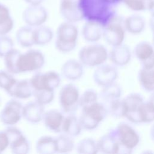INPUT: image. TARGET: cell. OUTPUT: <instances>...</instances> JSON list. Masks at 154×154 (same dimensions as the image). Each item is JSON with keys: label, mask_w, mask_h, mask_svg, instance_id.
Segmentation results:
<instances>
[{"label": "cell", "mask_w": 154, "mask_h": 154, "mask_svg": "<svg viewBox=\"0 0 154 154\" xmlns=\"http://www.w3.org/2000/svg\"><path fill=\"white\" fill-rule=\"evenodd\" d=\"M84 19L94 21L103 26L115 16L112 5L104 0H79Z\"/></svg>", "instance_id": "1"}, {"label": "cell", "mask_w": 154, "mask_h": 154, "mask_svg": "<svg viewBox=\"0 0 154 154\" xmlns=\"http://www.w3.org/2000/svg\"><path fill=\"white\" fill-rule=\"evenodd\" d=\"M78 29L74 23L65 21L58 27L55 42V48L60 52L68 53L76 46Z\"/></svg>", "instance_id": "2"}, {"label": "cell", "mask_w": 154, "mask_h": 154, "mask_svg": "<svg viewBox=\"0 0 154 154\" xmlns=\"http://www.w3.org/2000/svg\"><path fill=\"white\" fill-rule=\"evenodd\" d=\"M79 117L83 129L91 131L95 129L107 116L108 111L101 102H96L81 108Z\"/></svg>", "instance_id": "3"}, {"label": "cell", "mask_w": 154, "mask_h": 154, "mask_svg": "<svg viewBox=\"0 0 154 154\" xmlns=\"http://www.w3.org/2000/svg\"><path fill=\"white\" fill-rule=\"evenodd\" d=\"M78 58L84 66L96 67L105 63L109 58V52L103 45L92 43L80 49Z\"/></svg>", "instance_id": "4"}, {"label": "cell", "mask_w": 154, "mask_h": 154, "mask_svg": "<svg viewBox=\"0 0 154 154\" xmlns=\"http://www.w3.org/2000/svg\"><path fill=\"white\" fill-rule=\"evenodd\" d=\"M112 131L120 146V150H123L125 153H131L140 143L138 133L129 123L121 122Z\"/></svg>", "instance_id": "5"}, {"label": "cell", "mask_w": 154, "mask_h": 154, "mask_svg": "<svg viewBox=\"0 0 154 154\" xmlns=\"http://www.w3.org/2000/svg\"><path fill=\"white\" fill-rule=\"evenodd\" d=\"M45 63V57L39 50L29 49L20 53L17 62L18 73L37 72L42 69Z\"/></svg>", "instance_id": "6"}, {"label": "cell", "mask_w": 154, "mask_h": 154, "mask_svg": "<svg viewBox=\"0 0 154 154\" xmlns=\"http://www.w3.org/2000/svg\"><path fill=\"white\" fill-rule=\"evenodd\" d=\"M126 31L124 19L115 16L104 26L103 37L108 45L116 46L123 43Z\"/></svg>", "instance_id": "7"}, {"label": "cell", "mask_w": 154, "mask_h": 154, "mask_svg": "<svg viewBox=\"0 0 154 154\" xmlns=\"http://www.w3.org/2000/svg\"><path fill=\"white\" fill-rule=\"evenodd\" d=\"M80 93L78 88L72 83L63 86L58 95L60 106L63 112L73 114L79 106Z\"/></svg>", "instance_id": "8"}, {"label": "cell", "mask_w": 154, "mask_h": 154, "mask_svg": "<svg viewBox=\"0 0 154 154\" xmlns=\"http://www.w3.org/2000/svg\"><path fill=\"white\" fill-rule=\"evenodd\" d=\"M29 80L33 91L40 90L54 91L61 83L60 75L54 70L37 72Z\"/></svg>", "instance_id": "9"}, {"label": "cell", "mask_w": 154, "mask_h": 154, "mask_svg": "<svg viewBox=\"0 0 154 154\" xmlns=\"http://www.w3.org/2000/svg\"><path fill=\"white\" fill-rule=\"evenodd\" d=\"M23 105L16 99L8 100L0 112V121L4 125L14 126L23 117Z\"/></svg>", "instance_id": "10"}, {"label": "cell", "mask_w": 154, "mask_h": 154, "mask_svg": "<svg viewBox=\"0 0 154 154\" xmlns=\"http://www.w3.org/2000/svg\"><path fill=\"white\" fill-rule=\"evenodd\" d=\"M5 131L9 138V148L12 153L26 154L29 152V142L19 129L14 126H8Z\"/></svg>", "instance_id": "11"}, {"label": "cell", "mask_w": 154, "mask_h": 154, "mask_svg": "<svg viewBox=\"0 0 154 154\" xmlns=\"http://www.w3.org/2000/svg\"><path fill=\"white\" fill-rule=\"evenodd\" d=\"M122 100L125 108L124 117L131 123L135 124L140 123L138 109L144 101L143 96L137 93H131L122 99Z\"/></svg>", "instance_id": "12"}, {"label": "cell", "mask_w": 154, "mask_h": 154, "mask_svg": "<svg viewBox=\"0 0 154 154\" xmlns=\"http://www.w3.org/2000/svg\"><path fill=\"white\" fill-rule=\"evenodd\" d=\"M118 75L116 66L104 63L96 67L93 73V79L97 85L103 88L115 82Z\"/></svg>", "instance_id": "13"}, {"label": "cell", "mask_w": 154, "mask_h": 154, "mask_svg": "<svg viewBox=\"0 0 154 154\" xmlns=\"http://www.w3.org/2000/svg\"><path fill=\"white\" fill-rule=\"evenodd\" d=\"M48 13L45 8L40 5H29L22 13V19L26 25L36 28L43 25L47 20Z\"/></svg>", "instance_id": "14"}, {"label": "cell", "mask_w": 154, "mask_h": 154, "mask_svg": "<svg viewBox=\"0 0 154 154\" xmlns=\"http://www.w3.org/2000/svg\"><path fill=\"white\" fill-rule=\"evenodd\" d=\"M60 13L67 22L75 23L84 19L79 0H60Z\"/></svg>", "instance_id": "15"}, {"label": "cell", "mask_w": 154, "mask_h": 154, "mask_svg": "<svg viewBox=\"0 0 154 154\" xmlns=\"http://www.w3.org/2000/svg\"><path fill=\"white\" fill-rule=\"evenodd\" d=\"M134 54L143 67H154V47L150 43L146 41L138 43L134 47Z\"/></svg>", "instance_id": "16"}, {"label": "cell", "mask_w": 154, "mask_h": 154, "mask_svg": "<svg viewBox=\"0 0 154 154\" xmlns=\"http://www.w3.org/2000/svg\"><path fill=\"white\" fill-rule=\"evenodd\" d=\"M65 116L57 109H50L45 111L43 122L45 127L54 133L62 132V126Z\"/></svg>", "instance_id": "17"}, {"label": "cell", "mask_w": 154, "mask_h": 154, "mask_svg": "<svg viewBox=\"0 0 154 154\" xmlns=\"http://www.w3.org/2000/svg\"><path fill=\"white\" fill-rule=\"evenodd\" d=\"M44 105L37 101L27 103L23 108V118L31 123H38L43 120L45 114Z\"/></svg>", "instance_id": "18"}, {"label": "cell", "mask_w": 154, "mask_h": 154, "mask_svg": "<svg viewBox=\"0 0 154 154\" xmlns=\"http://www.w3.org/2000/svg\"><path fill=\"white\" fill-rule=\"evenodd\" d=\"M109 58L114 66H124L131 61V50L127 45L123 43L112 46L109 52Z\"/></svg>", "instance_id": "19"}, {"label": "cell", "mask_w": 154, "mask_h": 154, "mask_svg": "<svg viewBox=\"0 0 154 154\" xmlns=\"http://www.w3.org/2000/svg\"><path fill=\"white\" fill-rule=\"evenodd\" d=\"M62 76L72 81L80 79L84 73V65L79 60L70 59L66 61L61 66Z\"/></svg>", "instance_id": "20"}, {"label": "cell", "mask_w": 154, "mask_h": 154, "mask_svg": "<svg viewBox=\"0 0 154 154\" xmlns=\"http://www.w3.org/2000/svg\"><path fill=\"white\" fill-rule=\"evenodd\" d=\"M99 152L106 154H115L120 152V146L112 129L102 135L97 141Z\"/></svg>", "instance_id": "21"}, {"label": "cell", "mask_w": 154, "mask_h": 154, "mask_svg": "<svg viewBox=\"0 0 154 154\" xmlns=\"http://www.w3.org/2000/svg\"><path fill=\"white\" fill-rule=\"evenodd\" d=\"M104 26L94 21H87L83 25L81 33L83 38L90 43H96L102 37Z\"/></svg>", "instance_id": "22"}, {"label": "cell", "mask_w": 154, "mask_h": 154, "mask_svg": "<svg viewBox=\"0 0 154 154\" xmlns=\"http://www.w3.org/2000/svg\"><path fill=\"white\" fill-rule=\"evenodd\" d=\"M32 88L29 80H17L7 94L16 99H26L32 96Z\"/></svg>", "instance_id": "23"}, {"label": "cell", "mask_w": 154, "mask_h": 154, "mask_svg": "<svg viewBox=\"0 0 154 154\" xmlns=\"http://www.w3.org/2000/svg\"><path fill=\"white\" fill-rule=\"evenodd\" d=\"M82 129H83L79 122V119L74 113L68 114L65 116L62 126L63 133L72 137H75L81 134Z\"/></svg>", "instance_id": "24"}, {"label": "cell", "mask_w": 154, "mask_h": 154, "mask_svg": "<svg viewBox=\"0 0 154 154\" xmlns=\"http://www.w3.org/2000/svg\"><path fill=\"white\" fill-rule=\"evenodd\" d=\"M138 79L143 90L150 93L154 91V67H141L138 72Z\"/></svg>", "instance_id": "25"}, {"label": "cell", "mask_w": 154, "mask_h": 154, "mask_svg": "<svg viewBox=\"0 0 154 154\" xmlns=\"http://www.w3.org/2000/svg\"><path fill=\"white\" fill-rule=\"evenodd\" d=\"M145 20L143 17L138 14H132L124 19L126 31L132 34L141 33L145 28Z\"/></svg>", "instance_id": "26"}, {"label": "cell", "mask_w": 154, "mask_h": 154, "mask_svg": "<svg viewBox=\"0 0 154 154\" xmlns=\"http://www.w3.org/2000/svg\"><path fill=\"white\" fill-rule=\"evenodd\" d=\"M17 43L23 48H30L34 45V28L26 25L18 29L16 33Z\"/></svg>", "instance_id": "27"}, {"label": "cell", "mask_w": 154, "mask_h": 154, "mask_svg": "<svg viewBox=\"0 0 154 154\" xmlns=\"http://www.w3.org/2000/svg\"><path fill=\"white\" fill-rule=\"evenodd\" d=\"M37 153L41 154H54L57 153L55 138L49 135L40 137L35 144Z\"/></svg>", "instance_id": "28"}, {"label": "cell", "mask_w": 154, "mask_h": 154, "mask_svg": "<svg viewBox=\"0 0 154 154\" xmlns=\"http://www.w3.org/2000/svg\"><path fill=\"white\" fill-rule=\"evenodd\" d=\"M14 27V20L8 8L0 2V35H7Z\"/></svg>", "instance_id": "29"}, {"label": "cell", "mask_w": 154, "mask_h": 154, "mask_svg": "<svg viewBox=\"0 0 154 154\" xmlns=\"http://www.w3.org/2000/svg\"><path fill=\"white\" fill-rule=\"evenodd\" d=\"M54 37L52 30L45 25L34 28V45L44 46L49 43Z\"/></svg>", "instance_id": "30"}, {"label": "cell", "mask_w": 154, "mask_h": 154, "mask_svg": "<svg viewBox=\"0 0 154 154\" xmlns=\"http://www.w3.org/2000/svg\"><path fill=\"white\" fill-rule=\"evenodd\" d=\"M122 96V88L116 82L102 88L99 94V97L101 99L102 103L105 104L110 101L120 99Z\"/></svg>", "instance_id": "31"}, {"label": "cell", "mask_w": 154, "mask_h": 154, "mask_svg": "<svg viewBox=\"0 0 154 154\" xmlns=\"http://www.w3.org/2000/svg\"><path fill=\"white\" fill-rule=\"evenodd\" d=\"M57 153H66L73 150L75 147V143L73 137L64 133L55 138Z\"/></svg>", "instance_id": "32"}, {"label": "cell", "mask_w": 154, "mask_h": 154, "mask_svg": "<svg viewBox=\"0 0 154 154\" xmlns=\"http://www.w3.org/2000/svg\"><path fill=\"white\" fill-rule=\"evenodd\" d=\"M140 123H149L154 122V106L148 100L144 101L138 109Z\"/></svg>", "instance_id": "33"}, {"label": "cell", "mask_w": 154, "mask_h": 154, "mask_svg": "<svg viewBox=\"0 0 154 154\" xmlns=\"http://www.w3.org/2000/svg\"><path fill=\"white\" fill-rule=\"evenodd\" d=\"M76 150L79 153L96 154L99 152L97 141L91 138H84L78 142Z\"/></svg>", "instance_id": "34"}, {"label": "cell", "mask_w": 154, "mask_h": 154, "mask_svg": "<svg viewBox=\"0 0 154 154\" xmlns=\"http://www.w3.org/2000/svg\"><path fill=\"white\" fill-rule=\"evenodd\" d=\"M21 52L16 49H12L4 57V62L6 70L12 74H18L17 62Z\"/></svg>", "instance_id": "35"}, {"label": "cell", "mask_w": 154, "mask_h": 154, "mask_svg": "<svg viewBox=\"0 0 154 154\" xmlns=\"http://www.w3.org/2000/svg\"><path fill=\"white\" fill-rule=\"evenodd\" d=\"M108 111V113L116 118L124 117L125 108L123 100L117 99L103 104Z\"/></svg>", "instance_id": "36"}, {"label": "cell", "mask_w": 154, "mask_h": 154, "mask_svg": "<svg viewBox=\"0 0 154 154\" xmlns=\"http://www.w3.org/2000/svg\"><path fill=\"white\" fill-rule=\"evenodd\" d=\"M99 98V94L95 90L93 89H87L80 95L79 106L82 108L91 105L97 102Z\"/></svg>", "instance_id": "37"}, {"label": "cell", "mask_w": 154, "mask_h": 154, "mask_svg": "<svg viewBox=\"0 0 154 154\" xmlns=\"http://www.w3.org/2000/svg\"><path fill=\"white\" fill-rule=\"evenodd\" d=\"M13 75L7 70H0V88L4 90L7 93L17 81Z\"/></svg>", "instance_id": "38"}, {"label": "cell", "mask_w": 154, "mask_h": 154, "mask_svg": "<svg viewBox=\"0 0 154 154\" xmlns=\"http://www.w3.org/2000/svg\"><path fill=\"white\" fill-rule=\"evenodd\" d=\"M32 96H34L36 101L45 106L53 101L54 99V91H34Z\"/></svg>", "instance_id": "39"}, {"label": "cell", "mask_w": 154, "mask_h": 154, "mask_svg": "<svg viewBox=\"0 0 154 154\" xmlns=\"http://www.w3.org/2000/svg\"><path fill=\"white\" fill-rule=\"evenodd\" d=\"M152 0H124L123 3L130 10L134 11H141L148 9Z\"/></svg>", "instance_id": "40"}, {"label": "cell", "mask_w": 154, "mask_h": 154, "mask_svg": "<svg viewBox=\"0 0 154 154\" xmlns=\"http://www.w3.org/2000/svg\"><path fill=\"white\" fill-rule=\"evenodd\" d=\"M14 49L13 40L7 35H0V57H4Z\"/></svg>", "instance_id": "41"}, {"label": "cell", "mask_w": 154, "mask_h": 154, "mask_svg": "<svg viewBox=\"0 0 154 154\" xmlns=\"http://www.w3.org/2000/svg\"><path fill=\"white\" fill-rule=\"evenodd\" d=\"M10 141L8 135L5 130L0 131V153L9 147Z\"/></svg>", "instance_id": "42"}, {"label": "cell", "mask_w": 154, "mask_h": 154, "mask_svg": "<svg viewBox=\"0 0 154 154\" xmlns=\"http://www.w3.org/2000/svg\"><path fill=\"white\" fill-rule=\"evenodd\" d=\"M29 5H40L43 0H24Z\"/></svg>", "instance_id": "43"}, {"label": "cell", "mask_w": 154, "mask_h": 154, "mask_svg": "<svg viewBox=\"0 0 154 154\" xmlns=\"http://www.w3.org/2000/svg\"><path fill=\"white\" fill-rule=\"evenodd\" d=\"M150 14H151V16L152 17H154V0H152L151 1V2L150 3L149 7H148V9H147Z\"/></svg>", "instance_id": "44"}, {"label": "cell", "mask_w": 154, "mask_h": 154, "mask_svg": "<svg viewBox=\"0 0 154 154\" xmlns=\"http://www.w3.org/2000/svg\"><path fill=\"white\" fill-rule=\"evenodd\" d=\"M149 26L150 28V29L153 33V35H154V17H150L149 20Z\"/></svg>", "instance_id": "45"}, {"label": "cell", "mask_w": 154, "mask_h": 154, "mask_svg": "<svg viewBox=\"0 0 154 154\" xmlns=\"http://www.w3.org/2000/svg\"><path fill=\"white\" fill-rule=\"evenodd\" d=\"M150 138L154 141V123L150 129Z\"/></svg>", "instance_id": "46"}, {"label": "cell", "mask_w": 154, "mask_h": 154, "mask_svg": "<svg viewBox=\"0 0 154 154\" xmlns=\"http://www.w3.org/2000/svg\"><path fill=\"white\" fill-rule=\"evenodd\" d=\"M148 101L152 105L154 106V91L152 92L149 97V100Z\"/></svg>", "instance_id": "47"}, {"label": "cell", "mask_w": 154, "mask_h": 154, "mask_svg": "<svg viewBox=\"0 0 154 154\" xmlns=\"http://www.w3.org/2000/svg\"><path fill=\"white\" fill-rule=\"evenodd\" d=\"M104 1H106L107 3L109 4L110 5H112V4H115L120 2V0H104Z\"/></svg>", "instance_id": "48"}, {"label": "cell", "mask_w": 154, "mask_h": 154, "mask_svg": "<svg viewBox=\"0 0 154 154\" xmlns=\"http://www.w3.org/2000/svg\"><path fill=\"white\" fill-rule=\"evenodd\" d=\"M153 44H154V35H153Z\"/></svg>", "instance_id": "49"}, {"label": "cell", "mask_w": 154, "mask_h": 154, "mask_svg": "<svg viewBox=\"0 0 154 154\" xmlns=\"http://www.w3.org/2000/svg\"><path fill=\"white\" fill-rule=\"evenodd\" d=\"M123 1H124V0H120V2H123Z\"/></svg>", "instance_id": "50"}]
</instances>
